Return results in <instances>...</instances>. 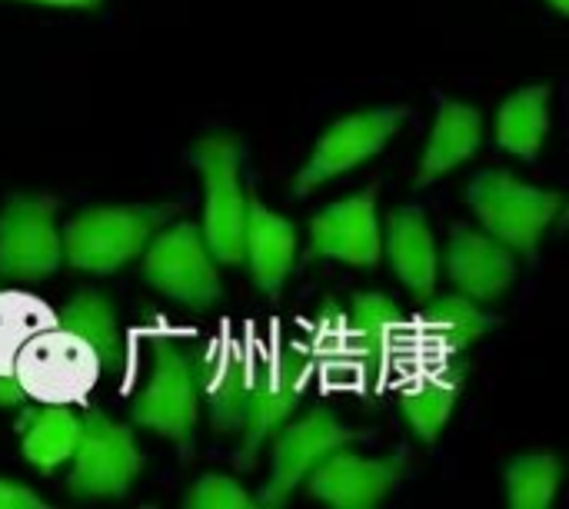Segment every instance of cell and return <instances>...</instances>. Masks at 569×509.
Wrapping results in <instances>:
<instances>
[{"label":"cell","instance_id":"cell-30","mask_svg":"<svg viewBox=\"0 0 569 509\" xmlns=\"http://www.w3.org/2000/svg\"><path fill=\"white\" fill-rule=\"evenodd\" d=\"M13 3H37V7H70V10H93L100 0H13Z\"/></svg>","mask_w":569,"mask_h":509},{"label":"cell","instance_id":"cell-2","mask_svg":"<svg viewBox=\"0 0 569 509\" xmlns=\"http://www.w3.org/2000/svg\"><path fill=\"white\" fill-rule=\"evenodd\" d=\"M467 203L493 240L527 260L537 257L543 233L563 210L560 193L530 187L507 170H480L467 187Z\"/></svg>","mask_w":569,"mask_h":509},{"label":"cell","instance_id":"cell-6","mask_svg":"<svg viewBox=\"0 0 569 509\" xmlns=\"http://www.w3.org/2000/svg\"><path fill=\"white\" fill-rule=\"evenodd\" d=\"M143 470V450L127 423L110 420L103 410H87L80 420V440L70 457L67 487L73 497L103 500L123 497Z\"/></svg>","mask_w":569,"mask_h":509},{"label":"cell","instance_id":"cell-11","mask_svg":"<svg viewBox=\"0 0 569 509\" xmlns=\"http://www.w3.org/2000/svg\"><path fill=\"white\" fill-rule=\"evenodd\" d=\"M307 257L340 260L350 267H377L383 257V233L377 213V187L337 200L310 220Z\"/></svg>","mask_w":569,"mask_h":509},{"label":"cell","instance_id":"cell-10","mask_svg":"<svg viewBox=\"0 0 569 509\" xmlns=\"http://www.w3.org/2000/svg\"><path fill=\"white\" fill-rule=\"evenodd\" d=\"M360 433L343 427L330 410L313 407L303 420L297 423H283L277 440H273V467H270V480L263 483L257 507H283L300 483L310 477V470L327 460L330 453L357 443Z\"/></svg>","mask_w":569,"mask_h":509},{"label":"cell","instance_id":"cell-31","mask_svg":"<svg viewBox=\"0 0 569 509\" xmlns=\"http://www.w3.org/2000/svg\"><path fill=\"white\" fill-rule=\"evenodd\" d=\"M557 13H569V0H547Z\"/></svg>","mask_w":569,"mask_h":509},{"label":"cell","instance_id":"cell-29","mask_svg":"<svg viewBox=\"0 0 569 509\" xmlns=\"http://www.w3.org/2000/svg\"><path fill=\"white\" fill-rule=\"evenodd\" d=\"M27 403V393L13 373H0V410H20Z\"/></svg>","mask_w":569,"mask_h":509},{"label":"cell","instance_id":"cell-20","mask_svg":"<svg viewBox=\"0 0 569 509\" xmlns=\"http://www.w3.org/2000/svg\"><path fill=\"white\" fill-rule=\"evenodd\" d=\"M550 87L533 83L513 93L500 113H497V143L520 157V160H537L540 147L550 133Z\"/></svg>","mask_w":569,"mask_h":509},{"label":"cell","instance_id":"cell-8","mask_svg":"<svg viewBox=\"0 0 569 509\" xmlns=\"http://www.w3.org/2000/svg\"><path fill=\"white\" fill-rule=\"evenodd\" d=\"M63 247L57 227V197H13L0 210V277L37 283L60 270Z\"/></svg>","mask_w":569,"mask_h":509},{"label":"cell","instance_id":"cell-14","mask_svg":"<svg viewBox=\"0 0 569 509\" xmlns=\"http://www.w3.org/2000/svg\"><path fill=\"white\" fill-rule=\"evenodd\" d=\"M447 273L453 287L477 300H497L503 297L513 280H517V253L493 240L490 233H477L470 227H457L450 237V253H447Z\"/></svg>","mask_w":569,"mask_h":509},{"label":"cell","instance_id":"cell-16","mask_svg":"<svg viewBox=\"0 0 569 509\" xmlns=\"http://www.w3.org/2000/svg\"><path fill=\"white\" fill-rule=\"evenodd\" d=\"M393 273L420 297L437 290V240L420 207H400L387 220V243H383Z\"/></svg>","mask_w":569,"mask_h":509},{"label":"cell","instance_id":"cell-12","mask_svg":"<svg viewBox=\"0 0 569 509\" xmlns=\"http://www.w3.org/2000/svg\"><path fill=\"white\" fill-rule=\"evenodd\" d=\"M400 477H403L400 460H370V457L347 453L343 447L310 470L307 490L310 497L333 509H370L397 490Z\"/></svg>","mask_w":569,"mask_h":509},{"label":"cell","instance_id":"cell-28","mask_svg":"<svg viewBox=\"0 0 569 509\" xmlns=\"http://www.w3.org/2000/svg\"><path fill=\"white\" fill-rule=\"evenodd\" d=\"M47 507L43 497H37L30 487L23 483H13V480H3L0 477V509H37Z\"/></svg>","mask_w":569,"mask_h":509},{"label":"cell","instance_id":"cell-22","mask_svg":"<svg viewBox=\"0 0 569 509\" xmlns=\"http://www.w3.org/2000/svg\"><path fill=\"white\" fill-rule=\"evenodd\" d=\"M60 330L73 333L77 340H83L100 363H117V357L123 353V327L117 320V310L107 303V297H100L97 290H83L77 293L60 313H57Z\"/></svg>","mask_w":569,"mask_h":509},{"label":"cell","instance_id":"cell-26","mask_svg":"<svg viewBox=\"0 0 569 509\" xmlns=\"http://www.w3.org/2000/svg\"><path fill=\"white\" fill-rule=\"evenodd\" d=\"M347 323H350V330H353L360 340L380 343V340H387L393 330L403 327V310H400V303H397L390 293L367 290V293H357V297H353Z\"/></svg>","mask_w":569,"mask_h":509},{"label":"cell","instance_id":"cell-4","mask_svg":"<svg viewBox=\"0 0 569 509\" xmlns=\"http://www.w3.org/2000/svg\"><path fill=\"white\" fill-rule=\"evenodd\" d=\"M100 357L77 340L73 333L60 330V323L40 330L17 357L13 377L20 380L27 400L37 403H83L100 377Z\"/></svg>","mask_w":569,"mask_h":509},{"label":"cell","instance_id":"cell-7","mask_svg":"<svg viewBox=\"0 0 569 509\" xmlns=\"http://www.w3.org/2000/svg\"><path fill=\"white\" fill-rule=\"evenodd\" d=\"M200 420V383L193 360L173 340H160L147 387L133 400V423L167 437L180 447L190 443Z\"/></svg>","mask_w":569,"mask_h":509},{"label":"cell","instance_id":"cell-9","mask_svg":"<svg viewBox=\"0 0 569 509\" xmlns=\"http://www.w3.org/2000/svg\"><path fill=\"white\" fill-rule=\"evenodd\" d=\"M410 117L407 107H377V110H363L353 117L337 120L313 147L310 160L300 167L297 180H293V193L303 197L323 183H330L333 177H343L347 170L360 167L363 160L377 157L403 127V120Z\"/></svg>","mask_w":569,"mask_h":509},{"label":"cell","instance_id":"cell-23","mask_svg":"<svg viewBox=\"0 0 569 509\" xmlns=\"http://www.w3.org/2000/svg\"><path fill=\"white\" fill-rule=\"evenodd\" d=\"M253 373H257V367L247 363L243 357H227L210 373L207 407H210V423L217 433H240L243 430Z\"/></svg>","mask_w":569,"mask_h":509},{"label":"cell","instance_id":"cell-5","mask_svg":"<svg viewBox=\"0 0 569 509\" xmlns=\"http://www.w3.org/2000/svg\"><path fill=\"white\" fill-rule=\"evenodd\" d=\"M140 273L153 290L193 310H207L223 297L217 260L207 250L200 227L190 220H180L170 230L150 237L143 247Z\"/></svg>","mask_w":569,"mask_h":509},{"label":"cell","instance_id":"cell-19","mask_svg":"<svg viewBox=\"0 0 569 509\" xmlns=\"http://www.w3.org/2000/svg\"><path fill=\"white\" fill-rule=\"evenodd\" d=\"M460 393H463V373L457 367H440V370L420 373L403 390V397H400L403 417L423 443H437L447 420L453 417Z\"/></svg>","mask_w":569,"mask_h":509},{"label":"cell","instance_id":"cell-1","mask_svg":"<svg viewBox=\"0 0 569 509\" xmlns=\"http://www.w3.org/2000/svg\"><path fill=\"white\" fill-rule=\"evenodd\" d=\"M177 213V207H143V203H127V207H90L77 213L63 233V260L93 277H110L120 267H127L133 257L143 253L150 237Z\"/></svg>","mask_w":569,"mask_h":509},{"label":"cell","instance_id":"cell-17","mask_svg":"<svg viewBox=\"0 0 569 509\" xmlns=\"http://www.w3.org/2000/svg\"><path fill=\"white\" fill-rule=\"evenodd\" d=\"M480 140H483L480 110L470 107V103L443 97L433 133H430V143H427V153H423V163H420V173H417V183L427 187L437 177L450 173L453 167L467 163L477 153Z\"/></svg>","mask_w":569,"mask_h":509},{"label":"cell","instance_id":"cell-21","mask_svg":"<svg viewBox=\"0 0 569 509\" xmlns=\"http://www.w3.org/2000/svg\"><path fill=\"white\" fill-rule=\"evenodd\" d=\"M417 323L427 337L440 340L447 350H463V347L477 343L480 337H487L497 320L477 300H470L463 293H447V297L427 293V303H423Z\"/></svg>","mask_w":569,"mask_h":509},{"label":"cell","instance_id":"cell-27","mask_svg":"<svg viewBox=\"0 0 569 509\" xmlns=\"http://www.w3.org/2000/svg\"><path fill=\"white\" fill-rule=\"evenodd\" d=\"M190 509H250L257 507V497H250L237 480L230 477H220V473H207L200 477L187 500H183Z\"/></svg>","mask_w":569,"mask_h":509},{"label":"cell","instance_id":"cell-3","mask_svg":"<svg viewBox=\"0 0 569 509\" xmlns=\"http://www.w3.org/2000/svg\"><path fill=\"white\" fill-rule=\"evenodd\" d=\"M203 177V223L200 233L217 263L243 260V220L247 193L240 187V143L230 133H210L193 150Z\"/></svg>","mask_w":569,"mask_h":509},{"label":"cell","instance_id":"cell-24","mask_svg":"<svg viewBox=\"0 0 569 509\" xmlns=\"http://www.w3.org/2000/svg\"><path fill=\"white\" fill-rule=\"evenodd\" d=\"M57 323V313L30 293H0V373H13L20 350L47 327Z\"/></svg>","mask_w":569,"mask_h":509},{"label":"cell","instance_id":"cell-25","mask_svg":"<svg viewBox=\"0 0 569 509\" xmlns=\"http://www.w3.org/2000/svg\"><path fill=\"white\" fill-rule=\"evenodd\" d=\"M560 487V460L550 453L520 457L507 470V503L513 509H547Z\"/></svg>","mask_w":569,"mask_h":509},{"label":"cell","instance_id":"cell-18","mask_svg":"<svg viewBox=\"0 0 569 509\" xmlns=\"http://www.w3.org/2000/svg\"><path fill=\"white\" fill-rule=\"evenodd\" d=\"M80 440V417L67 403H43L27 410L20 420V450L30 467L40 473H53L70 463Z\"/></svg>","mask_w":569,"mask_h":509},{"label":"cell","instance_id":"cell-13","mask_svg":"<svg viewBox=\"0 0 569 509\" xmlns=\"http://www.w3.org/2000/svg\"><path fill=\"white\" fill-rule=\"evenodd\" d=\"M303 383H307V367L297 357V350H287L280 360L257 367L253 373V387H250V407H247V420H243V447H240V467L247 470L253 463V457L260 453V447L267 443L270 433H277L297 410L300 397H303Z\"/></svg>","mask_w":569,"mask_h":509},{"label":"cell","instance_id":"cell-15","mask_svg":"<svg viewBox=\"0 0 569 509\" xmlns=\"http://www.w3.org/2000/svg\"><path fill=\"white\" fill-rule=\"evenodd\" d=\"M243 260L250 267L253 283L267 297H280L293 263H297V227L273 213L257 197L247 200L243 220Z\"/></svg>","mask_w":569,"mask_h":509}]
</instances>
